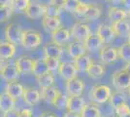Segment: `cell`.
<instances>
[{"label": "cell", "mask_w": 130, "mask_h": 117, "mask_svg": "<svg viewBox=\"0 0 130 117\" xmlns=\"http://www.w3.org/2000/svg\"><path fill=\"white\" fill-rule=\"evenodd\" d=\"M100 61L103 64H111L119 59L118 48H115L112 46H105L103 47L99 53Z\"/></svg>", "instance_id": "7"}, {"label": "cell", "mask_w": 130, "mask_h": 117, "mask_svg": "<svg viewBox=\"0 0 130 117\" xmlns=\"http://www.w3.org/2000/svg\"><path fill=\"white\" fill-rule=\"evenodd\" d=\"M109 101H110L111 106H113L115 109H117L119 106H122L124 103H127V101H126V96L121 91H117V92L113 93Z\"/></svg>", "instance_id": "30"}, {"label": "cell", "mask_w": 130, "mask_h": 117, "mask_svg": "<svg viewBox=\"0 0 130 117\" xmlns=\"http://www.w3.org/2000/svg\"><path fill=\"white\" fill-rule=\"evenodd\" d=\"M71 36L75 40L85 42L90 35V28L87 23L78 22L71 28Z\"/></svg>", "instance_id": "5"}, {"label": "cell", "mask_w": 130, "mask_h": 117, "mask_svg": "<svg viewBox=\"0 0 130 117\" xmlns=\"http://www.w3.org/2000/svg\"><path fill=\"white\" fill-rule=\"evenodd\" d=\"M60 94L59 90L56 87L52 86L49 88H44L41 90V97L42 100H45L46 102H48L50 105H54V100H56L57 96Z\"/></svg>", "instance_id": "23"}, {"label": "cell", "mask_w": 130, "mask_h": 117, "mask_svg": "<svg viewBox=\"0 0 130 117\" xmlns=\"http://www.w3.org/2000/svg\"><path fill=\"white\" fill-rule=\"evenodd\" d=\"M119 58L124 61L126 63H130V42H125L118 48Z\"/></svg>", "instance_id": "32"}, {"label": "cell", "mask_w": 130, "mask_h": 117, "mask_svg": "<svg viewBox=\"0 0 130 117\" xmlns=\"http://www.w3.org/2000/svg\"><path fill=\"white\" fill-rule=\"evenodd\" d=\"M68 100H69V97H68V96L64 95V94H62V93H60L59 95L57 96L56 100H54V102L53 106H54V107H56V108L60 109V110L67 109Z\"/></svg>", "instance_id": "35"}, {"label": "cell", "mask_w": 130, "mask_h": 117, "mask_svg": "<svg viewBox=\"0 0 130 117\" xmlns=\"http://www.w3.org/2000/svg\"><path fill=\"white\" fill-rule=\"evenodd\" d=\"M112 83L118 91L128 90L130 88V69L127 67L117 70L112 75Z\"/></svg>", "instance_id": "2"}, {"label": "cell", "mask_w": 130, "mask_h": 117, "mask_svg": "<svg viewBox=\"0 0 130 117\" xmlns=\"http://www.w3.org/2000/svg\"><path fill=\"white\" fill-rule=\"evenodd\" d=\"M25 88L18 81H11L7 82L5 86V93L12 97L13 99L18 100L20 98H22Z\"/></svg>", "instance_id": "13"}, {"label": "cell", "mask_w": 130, "mask_h": 117, "mask_svg": "<svg viewBox=\"0 0 130 117\" xmlns=\"http://www.w3.org/2000/svg\"><path fill=\"white\" fill-rule=\"evenodd\" d=\"M62 46L58 45L54 42H50L48 44H46L43 47V53L44 58H55V59H59L60 56L62 55Z\"/></svg>", "instance_id": "18"}, {"label": "cell", "mask_w": 130, "mask_h": 117, "mask_svg": "<svg viewBox=\"0 0 130 117\" xmlns=\"http://www.w3.org/2000/svg\"><path fill=\"white\" fill-rule=\"evenodd\" d=\"M39 117H56V116H55L54 114H53V113H51V112L45 111V112H43Z\"/></svg>", "instance_id": "47"}, {"label": "cell", "mask_w": 130, "mask_h": 117, "mask_svg": "<svg viewBox=\"0 0 130 117\" xmlns=\"http://www.w3.org/2000/svg\"><path fill=\"white\" fill-rule=\"evenodd\" d=\"M96 33L99 35V37L102 39V41L105 44H108V43H111L112 41H114V39L117 36L112 24L110 25L108 23L99 24L97 30H96Z\"/></svg>", "instance_id": "8"}, {"label": "cell", "mask_w": 130, "mask_h": 117, "mask_svg": "<svg viewBox=\"0 0 130 117\" xmlns=\"http://www.w3.org/2000/svg\"><path fill=\"white\" fill-rule=\"evenodd\" d=\"M63 117H81V115H80V114H78V113H73V112L67 111L64 114V116Z\"/></svg>", "instance_id": "46"}, {"label": "cell", "mask_w": 130, "mask_h": 117, "mask_svg": "<svg viewBox=\"0 0 130 117\" xmlns=\"http://www.w3.org/2000/svg\"><path fill=\"white\" fill-rule=\"evenodd\" d=\"M108 1L109 3H112V4H122L123 3V0H106Z\"/></svg>", "instance_id": "48"}, {"label": "cell", "mask_w": 130, "mask_h": 117, "mask_svg": "<svg viewBox=\"0 0 130 117\" xmlns=\"http://www.w3.org/2000/svg\"><path fill=\"white\" fill-rule=\"evenodd\" d=\"M67 0H50V4L54 6H56L60 9H63L65 3H66Z\"/></svg>", "instance_id": "42"}, {"label": "cell", "mask_w": 130, "mask_h": 117, "mask_svg": "<svg viewBox=\"0 0 130 117\" xmlns=\"http://www.w3.org/2000/svg\"><path fill=\"white\" fill-rule=\"evenodd\" d=\"M112 27L114 28L115 32L117 36H121V37H127L130 35V23L126 20L115 22L112 23Z\"/></svg>", "instance_id": "22"}, {"label": "cell", "mask_w": 130, "mask_h": 117, "mask_svg": "<svg viewBox=\"0 0 130 117\" xmlns=\"http://www.w3.org/2000/svg\"><path fill=\"white\" fill-rule=\"evenodd\" d=\"M127 16H128V13L123 9H120L118 7H110L109 8L108 17L113 22L126 20Z\"/></svg>", "instance_id": "26"}, {"label": "cell", "mask_w": 130, "mask_h": 117, "mask_svg": "<svg viewBox=\"0 0 130 117\" xmlns=\"http://www.w3.org/2000/svg\"><path fill=\"white\" fill-rule=\"evenodd\" d=\"M34 61L27 56H21L17 59L15 63L21 74H29L32 73Z\"/></svg>", "instance_id": "12"}, {"label": "cell", "mask_w": 130, "mask_h": 117, "mask_svg": "<svg viewBox=\"0 0 130 117\" xmlns=\"http://www.w3.org/2000/svg\"><path fill=\"white\" fill-rule=\"evenodd\" d=\"M92 62H93V61L91 60V58L87 56V54L74 59V64L76 66L77 69L81 72H87L88 67H90Z\"/></svg>", "instance_id": "25"}, {"label": "cell", "mask_w": 130, "mask_h": 117, "mask_svg": "<svg viewBox=\"0 0 130 117\" xmlns=\"http://www.w3.org/2000/svg\"><path fill=\"white\" fill-rule=\"evenodd\" d=\"M16 106V100L13 99L12 97L6 94L5 92L2 93L0 96V109L3 113L7 111H10L15 109Z\"/></svg>", "instance_id": "24"}, {"label": "cell", "mask_w": 130, "mask_h": 117, "mask_svg": "<svg viewBox=\"0 0 130 117\" xmlns=\"http://www.w3.org/2000/svg\"><path fill=\"white\" fill-rule=\"evenodd\" d=\"M27 18L31 20H38L46 15V5L40 4L37 2H31L26 11L24 12Z\"/></svg>", "instance_id": "10"}, {"label": "cell", "mask_w": 130, "mask_h": 117, "mask_svg": "<svg viewBox=\"0 0 130 117\" xmlns=\"http://www.w3.org/2000/svg\"><path fill=\"white\" fill-rule=\"evenodd\" d=\"M0 73H1V77L4 80H6L7 82L17 81L21 74L16 63H6L4 66H2Z\"/></svg>", "instance_id": "9"}, {"label": "cell", "mask_w": 130, "mask_h": 117, "mask_svg": "<svg viewBox=\"0 0 130 117\" xmlns=\"http://www.w3.org/2000/svg\"><path fill=\"white\" fill-rule=\"evenodd\" d=\"M123 117H130V113L129 114H127V115H125V116H123Z\"/></svg>", "instance_id": "52"}, {"label": "cell", "mask_w": 130, "mask_h": 117, "mask_svg": "<svg viewBox=\"0 0 130 117\" xmlns=\"http://www.w3.org/2000/svg\"><path fill=\"white\" fill-rule=\"evenodd\" d=\"M122 4L124 5L126 10H129L130 11V0H123V3Z\"/></svg>", "instance_id": "49"}, {"label": "cell", "mask_w": 130, "mask_h": 117, "mask_svg": "<svg viewBox=\"0 0 130 117\" xmlns=\"http://www.w3.org/2000/svg\"><path fill=\"white\" fill-rule=\"evenodd\" d=\"M128 97L130 98V88L128 89Z\"/></svg>", "instance_id": "51"}, {"label": "cell", "mask_w": 130, "mask_h": 117, "mask_svg": "<svg viewBox=\"0 0 130 117\" xmlns=\"http://www.w3.org/2000/svg\"><path fill=\"white\" fill-rule=\"evenodd\" d=\"M85 87H86V85H85V82L83 81V79L78 77L70 79V80L66 81V83H65L66 92L69 95V97H71V96H82L84 93Z\"/></svg>", "instance_id": "6"}, {"label": "cell", "mask_w": 130, "mask_h": 117, "mask_svg": "<svg viewBox=\"0 0 130 117\" xmlns=\"http://www.w3.org/2000/svg\"><path fill=\"white\" fill-rule=\"evenodd\" d=\"M30 0H13L11 7L15 13H24L28 6L30 5Z\"/></svg>", "instance_id": "34"}, {"label": "cell", "mask_w": 130, "mask_h": 117, "mask_svg": "<svg viewBox=\"0 0 130 117\" xmlns=\"http://www.w3.org/2000/svg\"><path fill=\"white\" fill-rule=\"evenodd\" d=\"M4 34H5V38L7 41H9L15 45L22 44L23 30L20 24H18L16 22L9 23L5 28Z\"/></svg>", "instance_id": "4"}, {"label": "cell", "mask_w": 130, "mask_h": 117, "mask_svg": "<svg viewBox=\"0 0 130 117\" xmlns=\"http://www.w3.org/2000/svg\"><path fill=\"white\" fill-rule=\"evenodd\" d=\"M16 54V45L9 41H2L0 44V58L1 60H10Z\"/></svg>", "instance_id": "21"}, {"label": "cell", "mask_w": 130, "mask_h": 117, "mask_svg": "<svg viewBox=\"0 0 130 117\" xmlns=\"http://www.w3.org/2000/svg\"><path fill=\"white\" fill-rule=\"evenodd\" d=\"M49 67L47 64V61L44 59H38L34 61V66H33L32 74L35 77H39L41 75H43L45 73L49 72Z\"/></svg>", "instance_id": "28"}, {"label": "cell", "mask_w": 130, "mask_h": 117, "mask_svg": "<svg viewBox=\"0 0 130 117\" xmlns=\"http://www.w3.org/2000/svg\"><path fill=\"white\" fill-rule=\"evenodd\" d=\"M115 110H116V114L118 115V117H123L130 113V107L127 103H124L122 106H119Z\"/></svg>", "instance_id": "41"}, {"label": "cell", "mask_w": 130, "mask_h": 117, "mask_svg": "<svg viewBox=\"0 0 130 117\" xmlns=\"http://www.w3.org/2000/svg\"><path fill=\"white\" fill-rule=\"evenodd\" d=\"M129 16H130V11H129Z\"/></svg>", "instance_id": "54"}, {"label": "cell", "mask_w": 130, "mask_h": 117, "mask_svg": "<svg viewBox=\"0 0 130 117\" xmlns=\"http://www.w3.org/2000/svg\"><path fill=\"white\" fill-rule=\"evenodd\" d=\"M84 43H85V46H86V49L87 52H91V53L100 51L103 48V45L105 44L97 33L90 34Z\"/></svg>", "instance_id": "17"}, {"label": "cell", "mask_w": 130, "mask_h": 117, "mask_svg": "<svg viewBox=\"0 0 130 117\" xmlns=\"http://www.w3.org/2000/svg\"><path fill=\"white\" fill-rule=\"evenodd\" d=\"M21 117H32V115H21Z\"/></svg>", "instance_id": "50"}, {"label": "cell", "mask_w": 130, "mask_h": 117, "mask_svg": "<svg viewBox=\"0 0 130 117\" xmlns=\"http://www.w3.org/2000/svg\"><path fill=\"white\" fill-rule=\"evenodd\" d=\"M101 16V9L96 5H93V4H90L88 10H87V14L85 16V20L86 21H89V22H92V21H96L98 20Z\"/></svg>", "instance_id": "33"}, {"label": "cell", "mask_w": 130, "mask_h": 117, "mask_svg": "<svg viewBox=\"0 0 130 117\" xmlns=\"http://www.w3.org/2000/svg\"><path fill=\"white\" fill-rule=\"evenodd\" d=\"M89 6H90V4H87V3H85V2H81L79 8L77 9L76 13L74 14L75 17L78 18V19H85V16H86V14H87Z\"/></svg>", "instance_id": "40"}, {"label": "cell", "mask_w": 130, "mask_h": 117, "mask_svg": "<svg viewBox=\"0 0 130 117\" xmlns=\"http://www.w3.org/2000/svg\"><path fill=\"white\" fill-rule=\"evenodd\" d=\"M3 117H21V111H17L15 109L3 113Z\"/></svg>", "instance_id": "43"}, {"label": "cell", "mask_w": 130, "mask_h": 117, "mask_svg": "<svg viewBox=\"0 0 130 117\" xmlns=\"http://www.w3.org/2000/svg\"><path fill=\"white\" fill-rule=\"evenodd\" d=\"M81 117H100L101 116V112L99 107L96 106V103L94 102H88L87 103L84 109L80 113Z\"/></svg>", "instance_id": "29"}, {"label": "cell", "mask_w": 130, "mask_h": 117, "mask_svg": "<svg viewBox=\"0 0 130 117\" xmlns=\"http://www.w3.org/2000/svg\"><path fill=\"white\" fill-rule=\"evenodd\" d=\"M127 39H128L127 41H128V42H130V35H129V36H128V38H127Z\"/></svg>", "instance_id": "53"}, {"label": "cell", "mask_w": 130, "mask_h": 117, "mask_svg": "<svg viewBox=\"0 0 130 117\" xmlns=\"http://www.w3.org/2000/svg\"><path fill=\"white\" fill-rule=\"evenodd\" d=\"M60 13H61V9L54 6L52 4H48L46 5V15L48 17H59Z\"/></svg>", "instance_id": "39"}, {"label": "cell", "mask_w": 130, "mask_h": 117, "mask_svg": "<svg viewBox=\"0 0 130 117\" xmlns=\"http://www.w3.org/2000/svg\"><path fill=\"white\" fill-rule=\"evenodd\" d=\"M22 99L28 106H35L42 100L41 92L34 88H25Z\"/></svg>", "instance_id": "19"}, {"label": "cell", "mask_w": 130, "mask_h": 117, "mask_svg": "<svg viewBox=\"0 0 130 117\" xmlns=\"http://www.w3.org/2000/svg\"><path fill=\"white\" fill-rule=\"evenodd\" d=\"M113 94L111 88L108 85H104V84H98L94 85L89 91V100H91V102L94 103H105L108 100H110V98Z\"/></svg>", "instance_id": "1"}, {"label": "cell", "mask_w": 130, "mask_h": 117, "mask_svg": "<svg viewBox=\"0 0 130 117\" xmlns=\"http://www.w3.org/2000/svg\"><path fill=\"white\" fill-rule=\"evenodd\" d=\"M66 50H67V53L69 54V56L73 59H76L78 57L86 55V53L87 52L86 49V46H85V43L81 42V41H78V40L71 41L67 46Z\"/></svg>", "instance_id": "15"}, {"label": "cell", "mask_w": 130, "mask_h": 117, "mask_svg": "<svg viewBox=\"0 0 130 117\" xmlns=\"http://www.w3.org/2000/svg\"><path fill=\"white\" fill-rule=\"evenodd\" d=\"M100 117H103V116H100Z\"/></svg>", "instance_id": "55"}, {"label": "cell", "mask_w": 130, "mask_h": 117, "mask_svg": "<svg viewBox=\"0 0 130 117\" xmlns=\"http://www.w3.org/2000/svg\"><path fill=\"white\" fill-rule=\"evenodd\" d=\"M78 71L79 70L77 69L74 62H61L57 72L62 79H64L65 81H68L70 79L77 77Z\"/></svg>", "instance_id": "11"}, {"label": "cell", "mask_w": 130, "mask_h": 117, "mask_svg": "<svg viewBox=\"0 0 130 117\" xmlns=\"http://www.w3.org/2000/svg\"><path fill=\"white\" fill-rule=\"evenodd\" d=\"M13 0H0L1 7H11Z\"/></svg>", "instance_id": "44"}, {"label": "cell", "mask_w": 130, "mask_h": 117, "mask_svg": "<svg viewBox=\"0 0 130 117\" xmlns=\"http://www.w3.org/2000/svg\"><path fill=\"white\" fill-rule=\"evenodd\" d=\"M42 28L47 31L53 33L58 28H62V23L59 17H48L44 16L42 18Z\"/></svg>", "instance_id": "16"}, {"label": "cell", "mask_w": 130, "mask_h": 117, "mask_svg": "<svg viewBox=\"0 0 130 117\" xmlns=\"http://www.w3.org/2000/svg\"><path fill=\"white\" fill-rule=\"evenodd\" d=\"M106 72V68L102 63H96V62H92L90 67H88L87 73L88 74L89 77L93 78V79H98L101 78Z\"/></svg>", "instance_id": "27"}, {"label": "cell", "mask_w": 130, "mask_h": 117, "mask_svg": "<svg viewBox=\"0 0 130 117\" xmlns=\"http://www.w3.org/2000/svg\"><path fill=\"white\" fill-rule=\"evenodd\" d=\"M36 80H37V83L41 89L49 88V87H52L54 85V76L51 71L45 73L39 77H36Z\"/></svg>", "instance_id": "31"}, {"label": "cell", "mask_w": 130, "mask_h": 117, "mask_svg": "<svg viewBox=\"0 0 130 117\" xmlns=\"http://www.w3.org/2000/svg\"><path fill=\"white\" fill-rule=\"evenodd\" d=\"M45 60L47 61L49 70L51 72H53V71H58L60 64H61V62L59 61V59H55V58H45Z\"/></svg>", "instance_id": "37"}, {"label": "cell", "mask_w": 130, "mask_h": 117, "mask_svg": "<svg viewBox=\"0 0 130 117\" xmlns=\"http://www.w3.org/2000/svg\"><path fill=\"white\" fill-rule=\"evenodd\" d=\"M86 105H87V102L82 96H71L69 97V100H68L67 111L80 114Z\"/></svg>", "instance_id": "14"}, {"label": "cell", "mask_w": 130, "mask_h": 117, "mask_svg": "<svg viewBox=\"0 0 130 117\" xmlns=\"http://www.w3.org/2000/svg\"><path fill=\"white\" fill-rule=\"evenodd\" d=\"M81 0H67L64 7H63V9L66 12H68V13L75 14L77 9L79 8V6L81 4Z\"/></svg>", "instance_id": "36"}, {"label": "cell", "mask_w": 130, "mask_h": 117, "mask_svg": "<svg viewBox=\"0 0 130 117\" xmlns=\"http://www.w3.org/2000/svg\"><path fill=\"white\" fill-rule=\"evenodd\" d=\"M42 43L41 33L34 29L23 30L22 39V46L25 49H34L40 46Z\"/></svg>", "instance_id": "3"}, {"label": "cell", "mask_w": 130, "mask_h": 117, "mask_svg": "<svg viewBox=\"0 0 130 117\" xmlns=\"http://www.w3.org/2000/svg\"><path fill=\"white\" fill-rule=\"evenodd\" d=\"M13 13H15L12 7H0V20L1 22H6L12 17Z\"/></svg>", "instance_id": "38"}, {"label": "cell", "mask_w": 130, "mask_h": 117, "mask_svg": "<svg viewBox=\"0 0 130 117\" xmlns=\"http://www.w3.org/2000/svg\"><path fill=\"white\" fill-rule=\"evenodd\" d=\"M21 115H32V110L30 108H23L21 110Z\"/></svg>", "instance_id": "45"}, {"label": "cell", "mask_w": 130, "mask_h": 117, "mask_svg": "<svg viewBox=\"0 0 130 117\" xmlns=\"http://www.w3.org/2000/svg\"><path fill=\"white\" fill-rule=\"evenodd\" d=\"M71 37V31L67 28H60L57 30L52 33V41L58 45H62L67 43Z\"/></svg>", "instance_id": "20"}]
</instances>
